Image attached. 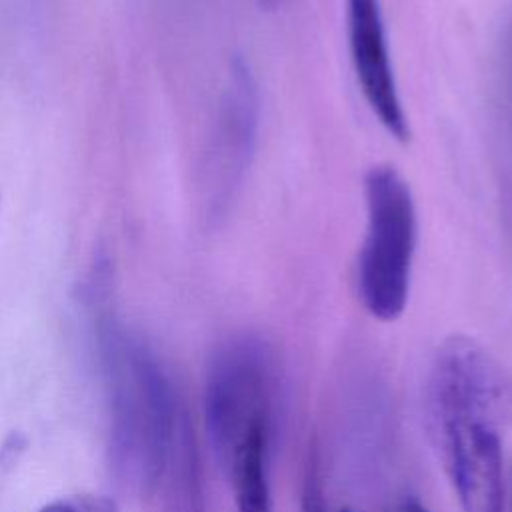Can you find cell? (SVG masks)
Listing matches in <instances>:
<instances>
[{
    "label": "cell",
    "mask_w": 512,
    "mask_h": 512,
    "mask_svg": "<svg viewBox=\"0 0 512 512\" xmlns=\"http://www.w3.org/2000/svg\"><path fill=\"white\" fill-rule=\"evenodd\" d=\"M108 404V450L116 476L138 494L158 488L184 408L148 344L114 306V266L98 250L80 284Z\"/></svg>",
    "instance_id": "6da1fadb"
},
{
    "label": "cell",
    "mask_w": 512,
    "mask_h": 512,
    "mask_svg": "<svg viewBox=\"0 0 512 512\" xmlns=\"http://www.w3.org/2000/svg\"><path fill=\"white\" fill-rule=\"evenodd\" d=\"M426 410L462 512H504L502 434L512 426V374L476 340L450 336L430 364Z\"/></svg>",
    "instance_id": "7a4b0ae2"
},
{
    "label": "cell",
    "mask_w": 512,
    "mask_h": 512,
    "mask_svg": "<svg viewBox=\"0 0 512 512\" xmlns=\"http://www.w3.org/2000/svg\"><path fill=\"white\" fill-rule=\"evenodd\" d=\"M366 228L356 262V286L370 316L396 320L408 302L418 216L412 190L390 164L364 176Z\"/></svg>",
    "instance_id": "3957f363"
},
{
    "label": "cell",
    "mask_w": 512,
    "mask_h": 512,
    "mask_svg": "<svg viewBox=\"0 0 512 512\" xmlns=\"http://www.w3.org/2000/svg\"><path fill=\"white\" fill-rule=\"evenodd\" d=\"M276 360L266 340L236 334L210 356L204 388L206 430L222 468L252 432L274 428Z\"/></svg>",
    "instance_id": "277c9868"
},
{
    "label": "cell",
    "mask_w": 512,
    "mask_h": 512,
    "mask_svg": "<svg viewBox=\"0 0 512 512\" xmlns=\"http://www.w3.org/2000/svg\"><path fill=\"white\" fill-rule=\"evenodd\" d=\"M260 128V92L250 64L234 56L218 100L200 170V206L208 226L226 214L250 168Z\"/></svg>",
    "instance_id": "5b68a950"
},
{
    "label": "cell",
    "mask_w": 512,
    "mask_h": 512,
    "mask_svg": "<svg viewBox=\"0 0 512 512\" xmlns=\"http://www.w3.org/2000/svg\"><path fill=\"white\" fill-rule=\"evenodd\" d=\"M346 36L362 96L382 128L406 142L408 116L400 98L380 0H346Z\"/></svg>",
    "instance_id": "8992f818"
},
{
    "label": "cell",
    "mask_w": 512,
    "mask_h": 512,
    "mask_svg": "<svg viewBox=\"0 0 512 512\" xmlns=\"http://www.w3.org/2000/svg\"><path fill=\"white\" fill-rule=\"evenodd\" d=\"M158 488L164 490L166 512H206L198 444L184 408L174 428Z\"/></svg>",
    "instance_id": "52a82bcc"
},
{
    "label": "cell",
    "mask_w": 512,
    "mask_h": 512,
    "mask_svg": "<svg viewBox=\"0 0 512 512\" xmlns=\"http://www.w3.org/2000/svg\"><path fill=\"white\" fill-rule=\"evenodd\" d=\"M272 432L274 428L252 432L224 466L234 486L236 512H274L270 492Z\"/></svg>",
    "instance_id": "ba28073f"
},
{
    "label": "cell",
    "mask_w": 512,
    "mask_h": 512,
    "mask_svg": "<svg viewBox=\"0 0 512 512\" xmlns=\"http://www.w3.org/2000/svg\"><path fill=\"white\" fill-rule=\"evenodd\" d=\"M300 508H302V512H326L322 474H320V458H318L316 446L310 448L308 458H306Z\"/></svg>",
    "instance_id": "9c48e42d"
},
{
    "label": "cell",
    "mask_w": 512,
    "mask_h": 512,
    "mask_svg": "<svg viewBox=\"0 0 512 512\" xmlns=\"http://www.w3.org/2000/svg\"><path fill=\"white\" fill-rule=\"evenodd\" d=\"M38 512H120L114 498L106 494H72L58 498Z\"/></svg>",
    "instance_id": "30bf717a"
},
{
    "label": "cell",
    "mask_w": 512,
    "mask_h": 512,
    "mask_svg": "<svg viewBox=\"0 0 512 512\" xmlns=\"http://www.w3.org/2000/svg\"><path fill=\"white\" fill-rule=\"evenodd\" d=\"M400 512H430L422 502H418L416 498H406L400 504Z\"/></svg>",
    "instance_id": "8fae6325"
},
{
    "label": "cell",
    "mask_w": 512,
    "mask_h": 512,
    "mask_svg": "<svg viewBox=\"0 0 512 512\" xmlns=\"http://www.w3.org/2000/svg\"><path fill=\"white\" fill-rule=\"evenodd\" d=\"M506 66H508V74H510V80H512V30H510L508 48H506Z\"/></svg>",
    "instance_id": "7c38bea8"
},
{
    "label": "cell",
    "mask_w": 512,
    "mask_h": 512,
    "mask_svg": "<svg viewBox=\"0 0 512 512\" xmlns=\"http://www.w3.org/2000/svg\"><path fill=\"white\" fill-rule=\"evenodd\" d=\"M504 512H512V474H510V482H508V496L504 500Z\"/></svg>",
    "instance_id": "4fadbf2b"
},
{
    "label": "cell",
    "mask_w": 512,
    "mask_h": 512,
    "mask_svg": "<svg viewBox=\"0 0 512 512\" xmlns=\"http://www.w3.org/2000/svg\"><path fill=\"white\" fill-rule=\"evenodd\" d=\"M264 6H278V4H282V2H286V0H260Z\"/></svg>",
    "instance_id": "5bb4252c"
},
{
    "label": "cell",
    "mask_w": 512,
    "mask_h": 512,
    "mask_svg": "<svg viewBox=\"0 0 512 512\" xmlns=\"http://www.w3.org/2000/svg\"><path fill=\"white\" fill-rule=\"evenodd\" d=\"M340 512H354V510H350V508H342Z\"/></svg>",
    "instance_id": "9a60e30c"
}]
</instances>
